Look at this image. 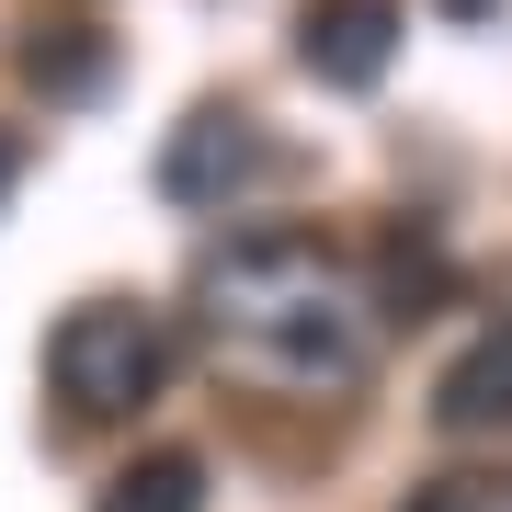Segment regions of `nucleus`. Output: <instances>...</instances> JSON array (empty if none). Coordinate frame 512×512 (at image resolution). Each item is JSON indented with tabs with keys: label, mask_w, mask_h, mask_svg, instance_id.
I'll use <instances>...</instances> for the list:
<instances>
[{
	"label": "nucleus",
	"mask_w": 512,
	"mask_h": 512,
	"mask_svg": "<svg viewBox=\"0 0 512 512\" xmlns=\"http://www.w3.org/2000/svg\"><path fill=\"white\" fill-rule=\"evenodd\" d=\"M194 308H205L217 365H239L251 387L319 399V387L365 376V285L342 274V251H319V239H296V228L228 239L194 274Z\"/></svg>",
	"instance_id": "obj_1"
},
{
	"label": "nucleus",
	"mask_w": 512,
	"mask_h": 512,
	"mask_svg": "<svg viewBox=\"0 0 512 512\" xmlns=\"http://www.w3.org/2000/svg\"><path fill=\"white\" fill-rule=\"evenodd\" d=\"M46 387L69 399L80 421H126L171 387V330L160 308H137V296H92V308H69L46 330Z\"/></svg>",
	"instance_id": "obj_2"
},
{
	"label": "nucleus",
	"mask_w": 512,
	"mask_h": 512,
	"mask_svg": "<svg viewBox=\"0 0 512 512\" xmlns=\"http://www.w3.org/2000/svg\"><path fill=\"white\" fill-rule=\"evenodd\" d=\"M274 171H285V148L262 137V114H239V103L183 114L171 148H160V194H171V205H228V194L274 183Z\"/></svg>",
	"instance_id": "obj_3"
},
{
	"label": "nucleus",
	"mask_w": 512,
	"mask_h": 512,
	"mask_svg": "<svg viewBox=\"0 0 512 512\" xmlns=\"http://www.w3.org/2000/svg\"><path fill=\"white\" fill-rule=\"evenodd\" d=\"M296 57L330 92H376L387 57H399V0H308L296 12Z\"/></svg>",
	"instance_id": "obj_4"
},
{
	"label": "nucleus",
	"mask_w": 512,
	"mask_h": 512,
	"mask_svg": "<svg viewBox=\"0 0 512 512\" xmlns=\"http://www.w3.org/2000/svg\"><path fill=\"white\" fill-rule=\"evenodd\" d=\"M433 421H444L456 444H467V433H512V319H490L456 365L433 376Z\"/></svg>",
	"instance_id": "obj_5"
},
{
	"label": "nucleus",
	"mask_w": 512,
	"mask_h": 512,
	"mask_svg": "<svg viewBox=\"0 0 512 512\" xmlns=\"http://www.w3.org/2000/svg\"><path fill=\"white\" fill-rule=\"evenodd\" d=\"M103 69H114V46L92 35V23H35V46H23V80L57 103H80V92H103Z\"/></svg>",
	"instance_id": "obj_6"
},
{
	"label": "nucleus",
	"mask_w": 512,
	"mask_h": 512,
	"mask_svg": "<svg viewBox=\"0 0 512 512\" xmlns=\"http://www.w3.org/2000/svg\"><path fill=\"white\" fill-rule=\"evenodd\" d=\"M103 512H205V456H137V467H114V490H103Z\"/></svg>",
	"instance_id": "obj_7"
},
{
	"label": "nucleus",
	"mask_w": 512,
	"mask_h": 512,
	"mask_svg": "<svg viewBox=\"0 0 512 512\" xmlns=\"http://www.w3.org/2000/svg\"><path fill=\"white\" fill-rule=\"evenodd\" d=\"M444 296V251L433 239H387V319H433Z\"/></svg>",
	"instance_id": "obj_8"
},
{
	"label": "nucleus",
	"mask_w": 512,
	"mask_h": 512,
	"mask_svg": "<svg viewBox=\"0 0 512 512\" xmlns=\"http://www.w3.org/2000/svg\"><path fill=\"white\" fill-rule=\"evenodd\" d=\"M410 512H490V501H478L467 478H444V490H410Z\"/></svg>",
	"instance_id": "obj_9"
},
{
	"label": "nucleus",
	"mask_w": 512,
	"mask_h": 512,
	"mask_svg": "<svg viewBox=\"0 0 512 512\" xmlns=\"http://www.w3.org/2000/svg\"><path fill=\"white\" fill-rule=\"evenodd\" d=\"M433 12H456V23H490V12H501V0H433Z\"/></svg>",
	"instance_id": "obj_10"
},
{
	"label": "nucleus",
	"mask_w": 512,
	"mask_h": 512,
	"mask_svg": "<svg viewBox=\"0 0 512 512\" xmlns=\"http://www.w3.org/2000/svg\"><path fill=\"white\" fill-rule=\"evenodd\" d=\"M12 171H23V148H12V137H0V194H12Z\"/></svg>",
	"instance_id": "obj_11"
}]
</instances>
